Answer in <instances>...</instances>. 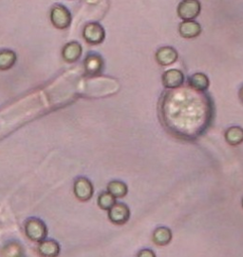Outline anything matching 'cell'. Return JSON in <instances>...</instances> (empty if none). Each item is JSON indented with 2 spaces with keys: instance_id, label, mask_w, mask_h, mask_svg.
<instances>
[{
  "instance_id": "obj_1",
  "label": "cell",
  "mask_w": 243,
  "mask_h": 257,
  "mask_svg": "<svg viewBox=\"0 0 243 257\" xmlns=\"http://www.w3.org/2000/svg\"><path fill=\"white\" fill-rule=\"evenodd\" d=\"M215 114L211 95L188 85L164 91L160 98V121L166 131L178 140L196 141L212 126Z\"/></svg>"
},
{
  "instance_id": "obj_2",
  "label": "cell",
  "mask_w": 243,
  "mask_h": 257,
  "mask_svg": "<svg viewBox=\"0 0 243 257\" xmlns=\"http://www.w3.org/2000/svg\"><path fill=\"white\" fill-rule=\"evenodd\" d=\"M50 19L54 28L65 30L70 26L72 22V16L70 11L66 6L56 4L50 10Z\"/></svg>"
},
{
  "instance_id": "obj_3",
  "label": "cell",
  "mask_w": 243,
  "mask_h": 257,
  "mask_svg": "<svg viewBox=\"0 0 243 257\" xmlns=\"http://www.w3.org/2000/svg\"><path fill=\"white\" fill-rule=\"evenodd\" d=\"M25 231L27 237L34 242H41L47 238L48 228L46 224L39 218H30L26 226Z\"/></svg>"
},
{
  "instance_id": "obj_4",
  "label": "cell",
  "mask_w": 243,
  "mask_h": 257,
  "mask_svg": "<svg viewBox=\"0 0 243 257\" xmlns=\"http://www.w3.org/2000/svg\"><path fill=\"white\" fill-rule=\"evenodd\" d=\"M83 38L90 45H99L106 38V31L98 22H90L83 29Z\"/></svg>"
},
{
  "instance_id": "obj_5",
  "label": "cell",
  "mask_w": 243,
  "mask_h": 257,
  "mask_svg": "<svg viewBox=\"0 0 243 257\" xmlns=\"http://www.w3.org/2000/svg\"><path fill=\"white\" fill-rule=\"evenodd\" d=\"M200 3L198 0H182L178 6V16L184 20H193L200 13Z\"/></svg>"
},
{
  "instance_id": "obj_6",
  "label": "cell",
  "mask_w": 243,
  "mask_h": 257,
  "mask_svg": "<svg viewBox=\"0 0 243 257\" xmlns=\"http://www.w3.org/2000/svg\"><path fill=\"white\" fill-rule=\"evenodd\" d=\"M162 83L166 90H174L184 85V74L178 69H170L162 76Z\"/></svg>"
},
{
  "instance_id": "obj_7",
  "label": "cell",
  "mask_w": 243,
  "mask_h": 257,
  "mask_svg": "<svg viewBox=\"0 0 243 257\" xmlns=\"http://www.w3.org/2000/svg\"><path fill=\"white\" fill-rule=\"evenodd\" d=\"M74 192L77 199L80 201H88L94 196V185L88 178L79 177L75 180Z\"/></svg>"
},
{
  "instance_id": "obj_8",
  "label": "cell",
  "mask_w": 243,
  "mask_h": 257,
  "mask_svg": "<svg viewBox=\"0 0 243 257\" xmlns=\"http://www.w3.org/2000/svg\"><path fill=\"white\" fill-rule=\"evenodd\" d=\"M108 218L116 225H124L130 218V209L124 203H117L108 210Z\"/></svg>"
},
{
  "instance_id": "obj_9",
  "label": "cell",
  "mask_w": 243,
  "mask_h": 257,
  "mask_svg": "<svg viewBox=\"0 0 243 257\" xmlns=\"http://www.w3.org/2000/svg\"><path fill=\"white\" fill-rule=\"evenodd\" d=\"M178 58V54L175 48L164 46L158 49L155 55V59L160 66H169L174 64Z\"/></svg>"
},
{
  "instance_id": "obj_10",
  "label": "cell",
  "mask_w": 243,
  "mask_h": 257,
  "mask_svg": "<svg viewBox=\"0 0 243 257\" xmlns=\"http://www.w3.org/2000/svg\"><path fill=\"white\" fill-rule=\"evenodd\" d=\"M84 68L86 75L97 76L104 69V59L99 54H88L84 60Z\"/></svg>"
},
{
  "instance_id": "obj_11",
  "label": "cell",
  "mask_w": 243,
  "mask_h": 257,
  "mask_svg": "<svg viewBox=\"0 0 243 257\" xmlns=\"http://www.w3.org/2000/svg\"><path fill=\"white\" fill-rule=\"evenodd\" d=\"M82 53L81 44L77 41H70L62 49V57L66 63H75L81 58Z\"/></svg>"
},
{
  "instance_id": "obj_12",
  "label": "cell",
  "mask_w": 243,
  "mask_h": 257,
  "mask_svg": "<svg viewBox=\"0 0 243 257\" xmlns=\"http://www.w3.org/2000/svg\"><path fill=\"white\" fill-rule=\"evenodd\" d=\"M180 35L186 39H193L198 37L202 33L200 25L192 20H186L178 26Z\"/></svg>"
},
{
  "instance_id": "obj_13",
  "label": "cell",
  "mask_w": 243,
  "mask_h": 257,
  "mask_svg": "<svg viewBox=\"0 0 243 257\" xmlns=\"http://www.w3.org/2000/svg\"><path fill=\"white\" fill-rule=\"evenodd\" d=\"M187 85L198 92H207L210 87V80L204 73H196L188 77Z\"/></svg>"
},
{
  "instance_id": "obj_14",
  "label": "cell",
  "mask_w": 243,
  "mask_h": 257,
  "mask_svg": "<svg viewBox=\"0 0 243 257\" xmlns=\"http://www.w3.org/2000/svg\"><path fill=\"white\" fill-rule=\"evenodd\" d=\"M225 141L232 147H238L243 143V128L240 126L229 127L224 133Z\"/></svg>"
},
{
  "instance_id": "obj_15",
  "label": "cell",
  "mask_w": 243,
  "mask_h": 257,
  "mask_svg": "<svg viewBox=\"0 0 243 257\" xmlns=\"http://www.w3.org/2000/svg\"><path fill=\"white\" fill-rule=\"evenodd\" d=\"M172 231L168 227H159L153 231L152 234V241L157 246H168L169 243L172 241Z\"/></svg>"
},
{
  "instance_id": "obj_16",
  "label": "cell",
  "mask_w": 243,
  "mask_h": 257,
  "mask_svg": "<svg viewBox=\"0 0 243 257\" xmlns=\"http://www.w3.org/2000/svg\"><path fill=\"white\" fill-rule=\"evenodd\" d=\"M38 252L45 257H56L60 252V246L56 240H43L38 246Z\"/></svg>"
},
{
  "instance_id": "obj_17",
  "label": "cell",
  "mask_w": 243,
  "mask_h": 257,
  "mask_svg": "<svg viewBox=\"0 0 243 257\" xmlns=\"http://www.w3.org/2000/svg\"><path fill=\"white\" fill-rule=\"evenodd\" d=\"M18 60L16 54L12 50L0 51V71H8L14 66Z\"/></svg>"
},
{
  "instance_id": "obj_18",
  "label": "cell",
  "mask_w": 243,
  "mask_h": 257,
  "mask_svg": "<svg viewBox=\"0 0 243 257\" xmlns=\"http://www.w3.org/2000/svg\"><path fill=\"white\" fill-rule=\"evenodd\" d=\"M108 190L116 198H124L128 192V189L126 183L118 180L112 181L108 185Z\"/></svg>"
},
{
  "instance_id": "obj_19",
  "label": "cell",
  "mask_w": 243,
  "mask_h": 257,
  "mask_svg": "<svg viewBox=\"0 0 243 257\" xmlns=\"http://www.w3.org/2000/svg\"><path fill=\"white\" fill-rule=\"evenodd\" d=\"M116 199L108 190L103 191L98 197V206L104 210H110L116 204Z\"/></svg>"
},
{
  "instance_id": "obj_20",
  "label": "cell",
  "mask_w": 243,
  "mask_h": 257,
  "mask_svg": "<svg viewBox=\"0 0 243 257\" xmlns=\"http://www.w3.org/2000/svg\"><path fill=\"white\" fill-rule=\"evenodd\" d=\"M4 256H22L23 255V248L18 243L12 242L7 244L2 251Z\"/></svg>"
},
{
  "instance_id": "obj_21",
  "label": "cell",
  "mask_w": 243,
  "mask_h": 257,
  "mask_svg": "<svg viewBox=\"0 0 243 257\" xmlns=\"http://www.w3.org/2000/svg\"><path fill=\"white\" fill-rule=\"evenodd\" d=\"M138 256L155 257L156 256V254L154 253L153 250H151L150 248H144V249L140 250V253L138 254Z\"/></svg>"
},
{
  "instance_id": "obj_22",
  "label": "cell",
  "mask_w": 243,
  "mask_h": 257,
  "mask_svg": "<svg viewBox=\"0 0 243 257\" xmlns=\"http://www.w3.org/2000/svg\"><path fill=\"white\" fill-rule=\"evenodd\" d=\"M238 98H240V102L243 104V84L240 88V90H238Z\"/></svg>"
},
{
  "instance_id": "obj_23",
  "label": "cell",
  "mask_w": 243,
  "mask_h": 257,
  "mask_svg": "<svg viewBox=\"0 0 243 257\" xmlns=\"http://www.w3.org/2000/svg\"><path fill=\"white\" fill-rule=\"evenodd\" d=\"M88 1L90 3V1H92V3H95V2H96V1H98V0H88Z\"/></svg>"
},
{
  "instance_id": "obj_24",
  "label": "cell",
  "mask_w": 243,
  "mask_h": 257,
  "mask_svg": "<svg viewBox=\"0 0 243 257\" xmlns=\"http://www.w3.org/2000/svg\"><path fill=\"white\" fill-rule=\"evenodd\" d=\"M242 208H243V198H242Z\"/></svg>"
}]
</instances>
